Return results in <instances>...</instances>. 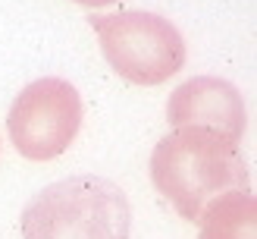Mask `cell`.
Wrapping results in <instances>:
<instances>
[{"label":"cell","mask_w":257,"mask_h":239,"mask_svg":"<svg viewBox=\"0 0 257 239\" xmlns=\"http://www.w3.org/2000/svg\"><path fill=\"white\" fill-rule=\"evenodd\" d=\"M198 239H257V201L251 189L213 198L198 217Z\"/></svg>","instance_id":"8992f818"},{"label":"cell","mask_w":257,"mask_h":239,"mask_svg":"<svg viewBox=\"0 0 257 239\" xmlns=\"http://www.w3.org/2000/svg\"><path fill=\"white\" fill-rule=\"evenodd\" d=\"M166 123L173 129L198 126V129L229 138V142H241V135H245V101H241L238 88L220 79V75H195L170 95Z\"/></svg>","instance_id":"5b68a950"},{"label":"cell","mask_w":257,"mask_h":239,"mask_svg":"<svg viewBox=\"0 0 257 239\" xmlns=\"http://www.w3.org/2000/svg\"><path fill=\"white\" fill-rule=\"evenodd\" d=\"M82 95L57 75L25 85L7 113V132L16 151L29 161H54L82 129Z\"/></svg>","instance_id":"277c9868"},{"label":"cell","mask_w":257,"mask_h":239,"mask_svg":"<svg viewBox=\"0 0 257 239\" xmlns=\"http://www.w3.org/2000/svg\"><path fill=\"white\" fill-rule=\"evenodd\" d=\"M75 4H82V7H91V10H97V7H107V4H116V0H75Z\"/></svg>","instance_id":"52a82bcc"},{"label":"cell","mask_w":257,"mask_h":239,"mask_svg":"<svg viewBox=\"0 0 257 239\" xmlns=\"http://www.w3.org/2000/svg\"><path fill=\"white\" fill-rule=\"evenodd\" d=\"M22 239H128L132 205L97 173L66 176L38 192L22 211Z\"/></svg>","instance_id":"7a4b0ae2"},{"label":"cell","mask_w":257,"mask_h":239,"mask_svg":"<svg viewBox=\"0 0 257 239\" xmlns=\"http://www.w3.org/2000/svg\"><path fill=\"white\" fill-rule=\"evenodd\" d=\"M151 183L185 220H198L213 198L245 192L251 186V173L238 142L198 126H185L154 145Z\"/></svg>","instance_id":"6da1fadb"},{"label":"cell","mask_w":257,"mask_h":239,"mask_svg":"<svg viewBox=\"0 0 257 239\" xmlns=\"http://www.w3.org/2000/svg\"><path fill=\"white\" fill-rule=\"evenodd\" d=\"M107 66L132 85H160L185 66V41L179 29L145 10L91 16Z\"/></svg>","instance_id":"3957f363"}]
</instances>
